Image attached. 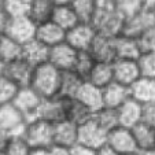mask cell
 Wrapping results in <instances>:
<instances>
[{"mask_svg":"<svg viewBox=\"0 0 155 155\" xmlns=\"http://www.w3.org/2000/svg\"><path fill=\"white\" fill-rule=\"evenodd\" d=\"M111 7L125 19L144 8L143 0H111Z\"/></svg>","mask_w":155,"mask_h":155,"instance_id":"obj_33","label":"cell"},{"mask_svg":"<svg viewBox=\"0 0 155 155\" xmlns=\"http://www.w3.org/2000/svg\"><path fill=\"white\" fill-rule=\"evenodd\" d=\"M22 54V44L15 41L10 36L2 33L0 35V59L7 63L17 58H21Z\"/></svg>","mask_w":155,"mask_h":155,"instance_id":"obj_29","label":"cell"},{"mask_svg":"<svg viewBox=\"0 0 155 155\" xmlns=\"http://www.w3.org/2000/svg\"><path fill=\"white\" fill-rule=\"evenodd\" d=\"M36 22L29 15H18V17H8L4 35L10 36L15 41L24 44L28 40L35 37L36 33Z\"/></svg>","mask_w":155,"mask_h":155,"instance_id":"obj_5","label":"cell"},{"mask_svg":"<svg viewBox=\"0 0 155 155\" xmlns=\"http://www.w3.org/2000/svg\"><path fill=\"white\" fill-rule=\"evenodd\" d=\"M7 21H8V15L6 14V11H4V10L2 8V6H0V35H2V33L4 32V29H6Z\"/></svg>","mask_w":155,"mask_h":155,"instance_id":"obj_44","label":"cell"},{"mask_svg":"<svg viewBox=\"0 0 155 155\" xmlns=\"http://www.w3.org/2000/svg\"><path fill=\"white\" fill-rule=\"evenodd\" d=\"M54 7H55V4L52 3V0H30L28 15L36 24H40V22L51 19Z\"/></svg>","mask_w":155,"mask_h":155,"instance_id":"obj_30","label":"cell"},{"mask_svg":"<svg viewBox=\"0 0 155 155\" xmlns=\"http://www.w3.org/2000/svg\"><path fill=\"white\" fill-rule=\"evenodd\" d=\"M141 155H155V148L151 150H146V151H140Z\"/></svg>","mask_w":155,"mask_h":155,"instance_id":"obj_49","label":"cell"},{"mask_svg":"<svg viewBox=\"0 0 155 155\" xmlns=\"http://www.w3.org/2000/svg\"><path fill=\"white\" fill-rule=\"evenodd\" d=\"M114 47L115 59H135L136 61L141 54L137 38L126 35H120L114 37Z\"/></svg>","mask_w":155,"mask_h":155,"instance_id":"obj_22","label":"cell"},{"mask_svg":"<svg viewBox=\"0 0 155 155\" xmlns=\"http://www.w3.org/2000/svg\"><path fill=\"white\" fill-rule=\"evenodd\" d=\"M121 155H141L140 151H130V152H125V154H121Z\"/></svg>","mask_w":155,"mask_h":155,"instance_id":"obj_51","label":"cell"},{"mask_svg":"<svg viewBox=\"0 0 155 155\" xmlns=\"http://www.w3.org/2000/svg\"><path fill=\"white\" fill-rule=\"evenodd\" d=\"M33 73V66L28 63L24 58H17L11 62L4 63L3 74L8 80H11L18 88L28 87L30 84Z\"/></svg>","mask_w":155,"mask_h":155,"instance_id":"obj_10","label":"cell"},{"mask_svg":"<svg viewBox=\"0 0 155 155\" xmlns=\"http://www.w3.org/2000/svg\"><path fill=\"white\" fill-rule=\"evenodd\" d=\"M141 52H155V25L146 29L137 37Z\"/></svg>","mask_w":155,"mask_h":155,"instance_id":"obj_39","label":"cell"},{"mask_svg":"<svg viewBox=\"0 0 155 155\" xmlns=\"http://www.w3.org/2000/svg\"><path fill=\"white\" fill-rule=\"evenodd\" d=\"M92 118H94L95 122H96L102 129H104L106 132H110L111 129L117 128V126L120 125L117 108L102 106L99 110L94 111V117Z\"/></svg>","mask_w":155,"mask_h":155,"instance_id":"obj_31","label":"cell"},{"mask_svg":"<svg viewBox=\"0 0 155 155\" xmlns=\"http://www.w3.org/2000/svg\"><path fill=\"white\" fill-rule=\"evenodd\" d=\"M0 4H2V0H0Z\"/></svg>","mask_w":155,"mask_h":155,"instance_id":"obj_55","label":"cell"},{"mask_svg":"<svg viewBox=\"0 0 155 155\" xmlns=\"http://www.w3.org/2000/svg\"><path fill=\"white\" fill-rule=\"evenodd\" d=\"M106 139H107V132L102 129L94 118L89 121L78 125V137H77V143L84 144L91 148H99L100 146L106 144Z\"/></svg>","mask_w":155,"mask_h":155,"instance_id":"obj_12","label":"cell"},{"mask_svg":"<svg viewBox=\"0 0 155 155\" xmlns=\"http://www.w3.org/2000/svg\"><path fill=\"white\" fill-rule=\"evenodd\" d=\"M2 8L6 11L8 17L28 15L29 12L30 0H2Z\"/></svg>","mask_w":155,"mask_h":155,"instance_id":"obj_35","label":"cell"},{"mask_svg":"<svg viewBox=\"0 0 155 155\" xmlns=\"http://www.w3.org/2000/svg\"><path fill=\"white\" fill-rule=\"evenodd\" d=\"M59 80H61V70L52 66L50 62H44L33 68L29 87H32L43 99H45L58 95Z\"/></svg>","mask_w":155,"mask_h":155,"instance_id":"obj_1","label":"cell"},{"mask_svg":"<svg viewBox=\"0 0 155 155\" xmlns=\"http://www.w3.org/2000/svg\"><path fill=\"white\" fill-rule=\"evenodd\" d=\"M95 36H96V30L94 29L91 22H78L73 28L66 30L64 41L77 51H88Z\"/></svg>","mask_w":155,"mask_h":155,"instance_id":"obj_9","label":"cell"},{"mask_svg":"<svg viewBox=\"0 0 155 155\" xmlns=\"http://www.w3.org/2000/svg\"><path fill=\"white\" fill-rule=\"evenodd\" d=\"M137 151H146L155 147V128L140 121L130 128Z\"/></svg>","mask_w":155,"mask_h":155,"instance_id":"obj_24","label":"cell"},{"mask_svg":"<svg viewBox=\"0 0 155 155\" xmlns=\"http://www.w3.org/2000/svg\"><path fill=\"white\" fill-rule=\"evenodd\" d=\"M35 37L38 41H41L44 45H47L50 48L52 45H56V44L64 41V38H66V30L62 29L59 25H56L54 21L48 19V21H44V22H40V24L36 25Z\"/></svg>","mask_w":155,"mask_h":155,"instance_id":"obj_16","label":"cell"},{"mask_svg":"<svg viewBox=\"0 0 155 155\" xmlns=\"http://www.w3.org/2000/svg\"><path fill=\"white\" fill-rule=\"evenodd\" d=\"M74 97L77 100H80L81 103H84L85 106H88L92 111H96V110H99L103 106L102 88L85 81V80L81 84V87L78 88V91H77Z\"/></svg>","mask_w":155,"mask_h":155,"instance_id":"obj_21","label":"cell"},{"mask_svg":"<svg viewBox=\"0 0 155 155\" xmlns=\"http://www.w3.org/2000/svg\"><path fill=\"white\" fill-rule=\"evenodd\" d=\"M92 117H94V111L88 106L77 100L76 97H69L66 106V120L71 121L76 125H81L89 121Z\"/></svg>","mask_w":155,"mask_h":155,"instance_id":"obj_26","label":"cell"},{"mask_svg":"<svg viewBox=\"0 0 155 155\" xmlns=\"http://www.w3.org/2000/svg\"><path fill=\"white\" fill-rule=\"evenodd\" d=\"M140 77L135 59H114L113 61V78L122 85L130 87Z\"/></svg>","mask_w":155,"mask_h":155,"instance_id":"obj_15","label":"cell"},{"mask_svg":"<svg viewBox=\"0 0 155 155\" xmlns=\"http://www.w3.org/2000/svg\"><path fill=\"white\" fill-rule=\"evenodd\" d=\"M129 89H130V96L141 104L155 102V78L139 77L129 87Z\"/></svg>","mask_w":155,"mask_h":155,"instance_id":"obj_23","label":"cell"},{"mask_svg":"<svg viewBox=\"0 0 155 155\" xmlns=\"http://www.w3.org/2000/svg\"><path fill=\"white\" fill-rule=\"evenodd\" d=\"M91 24L97 35L117 37L122 33L124 18L111 7V4L97 6Z\"/></svg>","mask_w":155,"mask_h":155,"instance_id":"obj_2","label":"cell"},{"mask_svg":"<svg viewBox=\"0 0 155 155\" xmlns=\"http://www.w3.org/2000/svg\"><path fill=\"white\" fill-rule=\"evenodd\" d=\"M113 62H95L85 81L99 88L106 87L113 81Z\"/></svg>","mask_w":155,"mask_h":155,"instance_id":"obj_25","label":"cell"},{"mask_svg":"<svg viewBox=\"0 0 155 155\" xmlns=\"http://www.w3.org/2000/svg\"><path fill=\"white\" fill-rule=\"evenodd\" d=\"M26 118L11 102L0 106V130L10 136L22 135Z\"/></svg>","mask_w":155,"mask_h":155,"instance_id":"obj_6","label":"cell"},{"mask_svg":"<svg viewBox=\"0 0 155 155\" xmlns=\"http://www.w3.org/2000/svg\"><path fill=\"white\" fill-rule=\"evenodd\" d=\"M95 62L96 61L92 58V55L88 52V51H78V55H77V59H76V62H74V66L71 70H74L77 74H80V76L85 80L88 73L91 71Z\"/></svg>","mask_w":155,"mask_h":155,"instance_id":"obj_37","label":"cell"},{"mask_svg":"<svg viewBox=\"0 0 155 155\" xmlns=\"http://www.w3.org/2000/svg\"><path fill=\"white\" fill-rule=\"evenodd\" d=\"M48 50L50 48L47 45H44L41 41L33 37L22 44L21 58H24L28 63H30L35 68V66H38V64L48 61Z\"/></svg>","mask_w":155,"mask_h":155,"instance_id":"obj_20","label":"cell"},{"mask_svg":"<svg viewBox=\"0 0 155 155\" xmlns=\"http://www.w3.org/2000/svg\"><path fill=\"white\" fill-rule=\"evenodd\" d=\"M97 6H106V4H110L111 3V0H96Z\"/></svg>","mask_w":155,"mask_h":155,"instance_id":"obj_50","label":"cell"},{"mask_svg":"<svg viewBox=\"0 0 155 155\" xmlns=\"http://www.w3.org/2000/svg\"><path fill=\"white\" fill-rule=\"evenodd\" d=\"M143 6H144V8L152 10L155 7V0H143Z\"/></svg>","mask_w":155,"mask_h":155,"instance_id":"obj_47","label":"cell"},{"mask_svg":"<svg viewBox=\"0 0 155 155\" xmlns=\"http://www.w3.org/2000/svg\"><path fill=\"white\" fill-rule=\"evenodd\" d=\"M41 100H43V97L32 87L28 85V87L18 88L11 103L22 113L26 121H30L33 118H37V111L41 104Z\"/></svg>","mask_w":155,"mask_h":155,"instance_id":"obj_4","label":"cell"},{"mask_svg":"<svg viewBox=\"0 0 155 155\" xmlns=\"http://www.w3.org/2000/svg\"><path fill=\"white\" fill-rule=\"evenodd\" d=\"M88 52L96 62H113L115 59L114 37L97 35L92 40V44L88 48Z\"/></svg>","mask_w":155,"mask_h":155,"instance_id":"obj_17","label":"cell"},{"mask_svg":"<svg viewBox=\"0 0 155 155\" xmlns=\"http://www.w3.org/2000/svg\"><path fill=\"white\" fill-rule=\"evenodd\" d=\"M154 148H155V147H154Z\"/></svg>","mask_w":155,"mask_h":155,"instance_id":"obj_56","label":"cell"},{"mask_svg":"<svg viewBox=\"0 0 155 155\" xmlns=\"http://www.w3.org/2000/svg\"><path fill=\"white\" fill-rule=\"evenodd\" d=\"M106 144H108L120 155L125 154V152H130V151H137L130 128H125V126H121V125L111 129L110 132H107Z\"/></svg>","mask_w":155,"mask_h":155,"instance_id":"obj_13","label":"cell"},{"mask_svg":"<svg viewBox=\"0 0 155 155\" xmlns=\"http://www.w3.org/2000/svg\"><path fill=\"white\" fill-rule=\"evenodd\" d=\"M152 11H154V15H155V7H154V8H152Z\"/></svg>","mask_w":155,"mask_h":155,"instance_id":"obj_53","label":"cell"},{"mask_svg":"<svg viewBox=\"0 0 155 155\" xmlns=\"http://www.w3.org/2000/svg\"><path fill=\"white\" fill-rule=\"evenodd\" d=\"M77 55H78V51L76 48H73L66 41H62L56 45L50 47L47 62H50L52 66H55L61 71L71 70L77 59Z\"/></svg>","mask_w":155,"mask_h":155,"instance_id":"obj_8","label":"cell"},{"mask_svg":"<svg viewBox=\"0 0 155 155\" xmlns=\"http://www.w3.org/2000/svg\"><path fill=\"white\" fill-rule=\"evenodd\" d=\"M155 25L154 11L150 8H143L140 12L124 19V26L121 35H126L137 38L141 33L150 26Z\"/></svg>","mask_w":155,"mask_h":155,"instance_id":"obj_11","label":"cell"},{"mask_svg":"<svg viewBox=\"0 0 155 155\" xmlns=\"http://www.w3.org/2000/svg\"><path fill=\"white\" fill-rule=\"evenodd\" d=\"M22 136L32 148H47L52 144V124L41 118H33L26 122Z\"/></svg>","mask_w":155,"mask_h":155,"instance_id":"obj_3","label":"cell"},{"mask_svg":"<svg viewBox=\"0 0 155 155\" xmlns=\"http://www.w3.org/2000/svg\"><path fill=\"white\" fill-rule=\"evenodd\" d=\"M47 155H70V151L68 147L51 144L50 147H47Z\"/></svg>","mask_w":155,"mask_h":155,"instance_id":"obj_42","label":"cell"},{"mask_svg":"<svg viewBox=\"0 0 155 155\" xmlns=\"http://www.w3.org/2000/svg\"><path fill=\"white\" fill-rule=\"evenodd\" d=\"M141 108H143V104L132 96L126 99L120 107H117L120 125L125 128H132L136 124H139L141 121Z\"/></svg>","mask_w":155,"mask_h":155,"instance_id":"obj_19","label":"cell"},{"mask_svg":"<svg viewBox=\"0 0 155 155\" xmlns=\"http://www.w3.org/2000/svg\"><path fill=\"white\" fill-rule=\"evenodd\" d=\"M32 147L29 146L25 137L22 135H17V136H11L10 141L7 144L4 154L6 155H29Z\"/></svg>","mask_w":155,"mask_h":155,"instance_id":"obj_36","label":"cell"},{"mask_svg":"<svg viewBox=\"0 0 155 155\" xmlns=\"http://www.w3.org/2000/svg\"><path fill=\"white\" fill-rule=\"evenodd\" d=\"M78 137V125L69 120H61L52 124V144L63 146L70 148L77 143Z\"/></svg>","mask_w":155,"mask_h":155,"instance_id":"obj_14","label":"cell"},{"mask_svg":"<svg viewBox=\"0 0 155 155\" xmlns=\"http://www.w3.org/2000/svg\"><path fill=\"white\" fill-rule=\"evenodd\" d=\"M3 69H4V62L0 59V76L3 74Z\"/></svg>","mask_w":155,"mask_h":155,"instance_id":"obj_52","label":"cell"},{"mask_svg":"<svg viewBox=\"0 0 155 155\" xmlns=\"http://www.w3.org/2000/svg\"><path fill=\"white\" fill-rule=\"evenodd\" d=\"M140 77L155 78V52H141L136 59Z\"/></svg>","mask_w":155,"mask_h":155,"instance_id":"obj_34","label":"cell"},{"mask_svg":"<svg viewBox=\"0 0 155 155\" xmlns=\"http://www.w3.org/2000/svg\"><path fill=\"white\" fill-rule=\"evenodd\" d=\"M102 96H103V106L106 107L117 108L130 97V89L126 85H122L120 82L113 80L110 84L102 88Z\"/></svg>","mask_w":155,"mask_h":155,"instance_id":"obj_18","label":"cell"},{"mask_svg":"<svg viewBox=\"0 0 155 155\" xmlns=\"http://www.w3.org/2000/svg\"><path fill=\"white\" fill-rule=\"evenodd\" d=\"M10 137H11L10 135H7V133L0 130V152H4V150H6L7 144H8V141H10Z\"/></svg>","mask_w":155,"mask_h":155,"instance_id":"obj_45","label":"cell"},{"mask_svg":"<svg viewBox=\"0 0 155 155\" xmlns=\"http://www.w3.org/2000/svg\"><path fill=\"white\" fill-rule=\"evenodd\" d=\"M51 21H54L56 25H59L64 30H69L70 28H73L74 25L80 22L78 17L76 15L70 4L54 7L52 14H51Z\"/></svg>","mask_w":155,"mask_h":155,"instance_id":"obj_28","label":"cell"},{"mask_svg":"<svg viewBox=\"0 0 155 155\" xmlns=\"http://www.w3.org/2000/svg\"><path fill=\"white\" fill-rule=\"evenodd\" d=\"M96 155H120V154L117 151H114L108 144H103L99 148H96Z\"/></svg>","mask_w":155,"mask_h":155,"instance_id":"obj_43","label":"cell"},{"mask_svg":"<svg viewBox=\"0 0 155 155\" xmlns=\"http://www.w3.org/2000/svg\"><path fill=\"white\" fill-rule=\"evenodd\" d=\"M70 155H96V150L91 148V147H87L84 144L76 143L74 146H71L69 148Z\"/></svg>","mask_w":155,"mask_h":155,"instance_id":"obj_41","label":"cell"},{"mask_svg":"<svg viewBox=\"0 0 155 155\" xmlns=\"http://www.w3.org/2000/svg\"><path fill=\"white\" fill-rule=\"evenodd\" d=\"M82 82H84V78L80 74H77L74 70L61 71L58 95L64 96V97H74Z\"/></svg>","mask_w":155,"mask_h":155,"instance_id":"obj_27","label":"cell"},{"mask_svg":"<svg viewBox=\"0 0 155 155\" xmlns=\"http://www.w3.org/2000/svg\"><path fill=\"white\" fill-rule=\"evenodd\" d=\"M70 6L78 17L80 22H91L97 8L96 0H71Z\"/></svg>","mask_w":155,"mask_h":155,"instance_id":"obj_32","label":"cell"},{"mask_svg":"<svg viewBox=\"0 0 155 155\" xmlns=\"http://www.w3.org/2000/svg\"><path fill=\"white\" fill-rule=\"evenodd\" d=\"M71 0H52L55 6H64V4H70Z\"/></svg>","mask_w":155,"mask_h":155,"instance_id":"obj_48","label":"cell"},{"mask_svg":"<svg viewBox=\"0 0 155 155\" xmlns=\"http://www.w3.org/2000/svg\"><path fill=\"white\" fill-rule=\"evenodd\" d=\"M29 155H47V148H40V147H35L30 150Z\"/></svg>","mask_w":155,"mask_h":155,"instance_id":"obj_46","label":"cell"},{"mask_svg":"<svg viewBox=\"0 0 155 155\" xmlns=\"http://www.w3.org/2000/svg\"><path fill=\"white\" fill-rule=\"evenodd\" d=\"M17 91H18L17 85L11 80L7 78L4 74H2L0 76V106L11 102Z\"/></svg>","mask_w":155,"mask_h":155,"instance_id":"obj_38","label":"cell"},{"mask_svg":"<svg viewBox=\"0 0 155 155\" xmlns=\"http://www.w3.org/2000/svg\"><path fill=\"white\" fill-rule=\"evenodd\" d=\"M141 121L155 128V102L144 103L141 108Z\"/></svg>","mask_w":155,"mask_h":155,"instance_id":"obj_40","label":"cell"},{"mask_svg":"<svg viewBox=\"0 0 155 155\" xmlns=\"http://www.w3.org/2000/svg\"><path fill=\"white\" fill-rule=\"evenodd\" d=\"M0 155H6V154H4V152H0Z\"/></svg>","mask_w":155,"mask_h":155,"instance_id":"obj_54","label":"cell"},{"mask_svg":"<svg viewBox=\"0 0 155 155\" xmlns=\"http://www.w3.org/2000/svg\"><path fill=\"white\" fill-rule=\"evenodd\" d=\"M69 97L55 95L51 97H45L41 100V104L38 107L37 118L47 121V122L55 124L61 120L66 118V106H68Z\"/></svg>","mask_w":155,"mask_h":155,"instance_id":"obj_7","label":"cell"}]
</instances>
